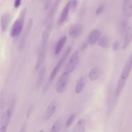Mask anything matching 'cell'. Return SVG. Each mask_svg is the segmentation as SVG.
Listing matches in <instances>:
<instances>
[{
	"instance_id": "ffe728a7",
	"label": "cell",
	"mask_w": 132,
	"mask_h": 132,
	"mask_svg": "<svg viewBox=\"0 0 132 132\" xmlns=\"http://www.w3.org/2000/svg\"><path fill=\"white\" fill-rule=\"evenodd\" d=\"M60 2V1H58V0L55 1L54 2H53V3L52 4L51 8L49 9L47 17L45 20H50V19H54V15L56 13V12Z\"/></svg>"
},
{
	"instance_id": "7a4b0ae2",
	"label": "cell",
	"mask_w": 132,
	"mask_h": 132,
	"mask_svg": "<svg viewBox=\"0 0 132 132\" xmlns=\"http://www.w3.org/2000/svg\"><path fill=\"white\" fill-rule=\"evenodd\" d=\"M118 97L115 93V91L112 89H109L108 93L107 99V110L106 114L107 116H111L117 106Z\"/></svg>"
},
{
	"instance_id": "d6986e66",
	"label": "cell",
	"mask_w": 132,
	"mask_h": 132,
	"mask_svg": "<svg viewBox=\"0 0 132 132\" xmlns=\"http://www.w3.org/2000/svg\"><path fill=\"white\" fill-rule=\"evenodd\" d=\"M86 84V78L85 76L81 77L77 81L75 88L76 94H79L84 90Z\"/></svg>"
},
{
	"instance_id": "277c9868",
	"label": "cell",
	"mask_w": 132,
	"mask_h": 132,
	"mask_svg": "<svg viewBox=\"0 0 132 132\" xmlns=\"http://www.w3.org/2000/svg\"><path fill=\"white\" fill-rule=\"evenodd\" d=\"M79 57L80 55L79 52L78 51H74L68 61L64 71L69 73L72 72L75 69L78 63Z\"/></svg>"
},
{
	"instance_id": "52a82bcc",
	"label": "cell",
	"mask_w": 132,
	"mask_h": 132,
	"mask_svg": "<svg viewBox=\"0 0 132 132\" xmlns=\"http://www.w3.org/2000/svg\"><path fill=\"white\" fill-rule=\"evenodd\" d=\"M32 25H33V20L31 18H30L28 20L27 22L26 26L23 32V34L22 36V38H21L19 44V50L20 51H22L25 46L28 36L32 29Z\"/></svg>"
},
{
	"instance_id": "f546056e",
	"label": "cell",
	"mask_w": 132,
	"mask_h": 132,
	"mask_svg": "<svg viewBox=\"0 0 132 132\" xmlns=\"http://www.w3.org/2000/svg\"><path fill=\"white\" fill-rule=\"evenodd\" d=\"M119 40H116L115 41L113 44H112V48L114 51H117L119 50Z\"/></svg>"
},
{
	"instance_id": "1f68e13d",
	"label": "cell",
	"mask_w": 132,
	"mask_h": 132,
	"mask_svg": "<svg viewBox=\"0 0 132 132\" xmlns=\"http://www.w3.org/2000/svg\"><path fill=\"white\" fill-rule=\"evenodd\" d=\"M21 3H22V1L21 0H15L14 2V4H13L14 7L15 8H18L21 5Z\"/></svg>"
},
{
	"instance_id": "2e32d148",
	"label": "cell",
	"mask_w": 132,
	"mask_h": 132,
	"mask_svg": "<svg viewBox=\"0 0 132 132\" xmlns=\"http://www.w3.org/2000/svg\"><path fill=\"white\" fill-rule=\"evenodd\" d=\"M46 72V68L42 67L40 68L38 72V76L37 77V79L35 83V86L37 89H39L42 85L45 78Z\"/></svg>"
},
{
	"instance_id": "7c38bea8",
	"label": "cell",
	"mask_w": 132,
	"mask_h": 132,
	"mask_svg": "<svg viewBox=\"0 0 132 132\" xmlns=\"http://www.w3.org/2000/svg\"><path fill=\"white\" fill-rule=\"evenodd\" d=\"M56 109V102L55 100L52 101L46 107L45 110L44 119L46 121L49 120L55 113Z\"/></svg>"
},
{
	"instance_id": "836d02e7",
	"label": "cell",
	"mask_w": 132,
	"mask_h": 132,
	"mask_svg": "<svg viewBox=\"0 0 132 132\" xmlns=\"http://www.w3.org/2000/svg\"><path fill=\"white\" fill-rule=\"evenodd\" d=\"M77 5V2L76 1H71V9L74 10Z\"/></svg>"
},
{
	"instance_id": "44dd1931",
	"label": "cell",
	"mask_w": 132,
	"mask_h": 132,
	"mask_svg": "<svg viewBox=\"0 0 132 132\" xmlns=\"http://www.w3.org/2000/svg\"><path fill=\"white\" fill-rule=\"evenodd\" d=\"M86 126V120L84 118L80 119L75 124L73 131L75 132H84Z\"/></svg>"
},
{
	"instance_id": "603a6c76",
	"label": "cell",
	"mask_w": 132,
	"mask_h": 132,
	"mask_svg": "<svg viewBox=\"0 0 132 132\" xmlns=\"http://www.w3.org/2000/svg\"><path fill=\"white\" fill-rule=\"evenodd\" d=\"M126 81V80L122 79L120 77L118 79V83H117V85L116 86V90H114L115 93L118 96H119V95L121 93V92L124 87V86L125 85Z\"/></svg>"
},
{
	"instance_id": "d6a6232c",
	"label": "cell",
	"mask_w": 132,
	"mask_h": 132,
	"mask_svg": "<svg viewBox=\"0 0 132 132\" xmlns=\"http://www.w3.org/2000/svg\"><path fill=\"white\" fill-rule=\"evenodd\" d=\"M26 128H27V125H26V123H24L22 125V126L20 128V132L26 131Z\"/></svg>"
},
{
	"instance_id": "ac0fdd59",
	"label": "cell",
	"mask_w": 132,
	"mask_h": 132,
	"mask_svg": "<svg viewBox=\"0 0 132 132\" xmlns=\"http://www.w3.org/2000/svg\"><path fill=\"white\" fill-rule=\"evenodd\" d=\"M67 40V37L66 36H63L60 38L55 46L54 51V54L55 55H58L60 53L65 44L66 43Z\"/></svg>"
},
{
	"instance_id": "d4e9b609",
	"label": "cell",
	"mask_w": 132,
	"mask_h": 132,
	"mask_svg": "<svg viewBox=\"0 0 132 132\" xmlns=\"http://www.w3.org/2000/svg\"><path fill=\"white\" fill-rule=\"evenodd\" d=\"M61 125V120L60 119L57 120L52 125L51 127V129L50 130L51 132H57L59 131L60 129V127Z\"/></svg>"
},
{
	"instance_id": "8fae6325",
	"label": "cell",
	"mask_w": 132,
	"mask_h": 132,
	"mask_svg": "<svg viewBox=\"0 0 132 132\" xmlns=\"http://www.w3.org/2000/svg\"><path fill=\"white\" fill-rule=\"evenodd\" d=\"M70 9H71V1H69L67 3L61 12L58 19V23L59 25L62 24L67 20L68 18Z\"/></svg>"
},
{
	"instance_id": "cb8c5ba5",
	"label": "cell",
	"mask_w": 132,
	"mask_h": 132,
	"mask_svg": "<svg viewBox=\"0 0 132 132\" xmlns=\"http://www.w3.org/2000/svg\"><path fill=\"white\" fill-rule=\"evenodd\" d=\"M97 44L100 47L103 48H107L109 44V40L108 38L105 36L101 37L97 41Z\"/></svg>"
},
{
	"instance_id": "4dcf8cb0",
	"label": "cell",
	"mask_w": 132,
	"mask_h": 132,
	"mask_svg": "<svg viewBox=\"0 0 132 132\" xmlns=\"http://www.w3.org/2000/svg\"><path fill=\"white\" fill-rule=\"evenodd\" d=\"M88 46V42H84L82 43L80 46V50L81 51H85L86 50Z\"/></svg>"
},
{
	"instance_id": "5b68a950",
	"label": "cell",
	"mask_w": 132,
	"mask_h": 132,
	"mask_svg": "<svg viewBox=\"0 0 132 132\" xmlns=\"http://www.w3.org/2000/svg\"><path fill=\"white\" fill-rule=\"evenodd\" d=\"M70 73L64 71L59 77L56 85V91L58 93L64 92L67 85Z\"/></svg>"
},
{
	"instance_id": "5bb4252c",
	"label": "cell",
	"mask_w": 132,
	"mask_h": 132,
	"mask_svg": "<svg viewBox=\"0 0 132 132\" xmlns=\"http://www.w3.org/2000/svg\"><path fill=\"white\" fill-rule=\"evenodd\" d=\"M101 31L98 29H94L92 30L89 34L88 37V42L91 45L94 44L98 41L99 38L101 37Z\"/></svg>"
},
{
	"instance_id": "7402d4cb",
	"label": "cell",
	"mask_w": 132,
	"mask_h": 132,
	"mask_svg": "<svg viewBox=\"0 0 132 132\" xmlns=\"http://www.w3.org/2000/svg\"><path fill=\"white\" fill-rule=\"evenodd\" d=\"M99 76V70L97 67H92L89 71L88 73V77L89 79L94 81L96 80Z\"/></svg>"
},
{
	"instance_id": "e0dca14e",
	"label": "cell",
	"mask_w": 132,
	"mask_h": 132,
	"mask_svg": "<svg viewBox=\"0 0 132 132\" xmlns=\"http://www.w3.org/2000/svg\"><path fill=\"white\" fill-rule=\"evenodd\" d=\"M46 50H43L38 51V57L35 65V70H38L40 69L45 57Z\"/></svg>"
},
{
	"instance_id": "4fadbf2b",
	"label": "cell",
	"mask_w": 132,
	"mask_h": 132,
	"mask_svg": "<svg viewBox=\"0 0 132 132\" xmlns=\"http://www.w3.org/2000/svg\"><path fill=\"white\" fill-rule=\"evenodd\" d=\"M122 12L126 18H130L132 15V1L125 0L122 3Z\"/></svg>"
},
{
	"instance_id": "83f0119b",
	"label": "cell",
	"mask_w": 132,
	"mask_h": 132,
	"mask_svg": "<svg viewBox=\"0 0 132 132\" xmlns=\"http://www.w3.org/2000/svg\"><path fill=\"white\" fill-rule=\"evenodd\" d=\"M34 106L33 105H30L29 107L28 108L26 111V117L27 119H29V117H30V115L34 110Z\"/></svg>"
},
{
	"instance_id": "f1b7e54d",
	"label": "cell",
	"mask_w": 132,
	"mask_h": 132,
	"mask_svg": "<svg viewBox=\"0 0 132 132\" xmlns=\"http://www.w3.org/2000/svg\"><path fill=\"white\" fill-rule=\"evenodd\" d=\"M53 2V1H51V0L45 1L44 5V10H49L52 5Z\"/></svg>"
},
{
	"instance_id": "4316f807",
	"label": "cell",
	"mask_w": 132,
	"mask_h": 132,
	"mask_svg": "<svg viewBox=\"0 0 132 132\" xmlns=\"http://www.w3.org/2000/svg\"><path fill=\"white\" fill-rule=\"evenodd\" d=\"M104 5L103 4H101L100 5H99L96 9L95 10V14L96 15H100L101 13H102L104 10Z\"/></svg>"
},
{
	"instance_id": "484cf974",
	"label": "cell",
	"mask_w": 132,
	"mask_h": 132,
	"mask_svg": "<svg viewBox=\"0 0 132 132\" xmlns=\"http://www.w3.org/2000/svg\"><path fill=\"white\" fill-rule=\"evenodd\" d=\"M76 117V114L75 113H72L68 118L67 121L66 122V127H69L73 122V121H74Z\"/></svg>"
},
{
	"instance_id": "3957f363",
	"label": "cell",
	"mask_w": 132,
	"mask_h": 132,
	"mask_svg": "<svg viewBox=\"0 0 132 132\" xmlns=\"http://www.w3.org/2000/svg\"><path fill=\"white\" fill-rule=\"evenodd\" d=\"M71 50H72V46H69L67 48V50L65 51L64 53H63V54L62 55V56H61V57L60 58V59H59L58 62H57V63L56 64L54 68L53 69V70L50 75V77H49V79L51 81L53 80L56 77L57 74L58 73L61 66L63 65L65 60H66V59L69 55V54L71 51Z\"/></svg>"
},
{
	"instance_id": "9c48e42d",
	"label": "cell",
	"mask_w": 132,
	"mask_h": 132,
	"mask_svg": "<svg viewBox=\"0 0 132 132\" xmlns=\"http://www.w3.org/2000/svg\"><path fill=\"white\" fill-rule=\"evenodd\" d=\"M132 66V56L130 55L128 58L127 59L126 61L125 62L124 65L123 67L120 78L126 80L127 77L129 76V74L131 71Z\"/></svg>"
},
{
	"instance_id": "8992f818",
	"label": "cell",
	"mask_w": 132,
	"mask_h": 132,
	"mask_svg": "<svg viewBox=\"0 0 132 132\" xmlns=\"http://www.w3.org/2000/svg\"><path fill=\"white\" fill-rule=\"evenodd\" d=\"M12 117V110L7 108L2 116L0 124V132H6Z\"/></svg>"
},
{
	"instance_id": "ba28073f",
	"label": "cell",
	"mask_w": 132,
	"mask_h": 132,
	"mask_svg": "<svg viewBox=\"0 0 132 132\" xmlns=\"http://www.w3.org/2000/svg\"><path fill=\"white\" fill-rule=\"evenodd\" d=\"M123 42H122V49H126L130 44L132 39V30L130 25H128L123 35Z\"/></svg>"
},
{
	"instance_id": "9a60e30c",
	"label": "cell",
	"mask_w": 132,
	"mask_h": 132,
	"mask_svg": "<svg viewBox=\"0 0 132 132\" xmlns=\"http://www.w3.org/2000/svg\"><path fill=\"white\" fill-rule=\"evenodd\" d=\"M11 20V16L9 13L7 12L4 13L1 18V30L3 32H5L8 28L9 24Z\"/></svg>"
},
{
	"instance_id": "6da1fadb",
	"label": "cell",
	"mask_w": 132,
	"mask_h": 132,
	"mask_svg": "<svg viewBox=\"0 0 132 132\" xmlns=\"http://www.w3.org/2000/svg\"><path fill=\"white\" fill-rule=\"evenodd\" d=\"M26 13V8L24 7L20 13L13 22L11 28L10 29V36L12 37H16L18 36L21 32L24 23L25 16Z\"/></svg>"
},
{
	"instance_id": "30bf717a",
	"label": "cell",
	"mask_w": 132,
	"mask_h": 132,
	"mask_svg": "<svg viewBox=\"0 0 132 132\" xmlns=\"http://www.w3.org/2000/svg\"><path fill=\"white\" fill-rule=\"evenodd\" d=\"M82 26L81 24L76 23L71 25L69 28L68 34L70 37L73 38L79 37L82 32Z\"/></svg>"
}]
</instances>
